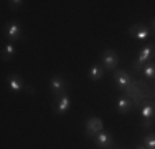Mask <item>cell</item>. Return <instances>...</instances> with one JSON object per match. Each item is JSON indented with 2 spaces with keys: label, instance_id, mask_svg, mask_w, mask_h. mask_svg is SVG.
<instances>
[{
  "label": "cell",
  "instance_id": "cell-5",
  "mask_svg": "<svg viewBox=\"0 0 155 149\" xmlns=\"http://www.w3.org/2000/svg\"><path fill=\"white\" fill-rule=\"evenodd\" d=\"M102 129H104V123H102L101 118L97 116H93V118H87L86 119V124H84V131H86V136L87 137H93L97 133H101Z\"/></svg>",
  "mask_w": 155,
  "mask_h": 149
},
{
  "label": "cell",
  "instance_id": "cell-6",
  "mask_svg": "<svg viewBox=\"0 0 155 149\" xmlns=\"http://www.w3.org/2000/svg\"><path fill=\"white\" fill-rule=\"evenodd\" d=\"M129 33H130V36L134 40H137V42H145V40H149V36H150V28L147 27V25L135 23V25H132V27L129 28Z\"/></svg>",
  "mask_w": 155,
  "mask_h": 149
},
{
  "label": "cell",
  "instance_id": "cell-12",
  "mask_svg": "<svg viewBox=\"0 0 155 149\" xmlns=\"http://www.w3.org/2000/svg\"><path fill=\"white\" fill-rule=\"evenodd\" d=\"M104 66L101 65V63H96V65H93L89 68V71H87V76H89V80L91 81H99V80H102V76H104Z\"/></svg>",
  "mask_w": 155,
  "mask_h": 149
},
{
  "label": "cell",
  "instance_id": "cell-18",
  "mask_svg": "<svg viewBox=\"0 0 155 149\" xmlns=\"http://www.w3.org/2000/svg\"><path fill=\"white\" fill-rule=\"evenodd\" d=\"M134 149H147V147H145V144H137Z\"/></svg>",
  "mask_w": 155,
  "mask_h": 149
},
{
  "label": "cell",
  "instance_id": "cell-17",
  "mask_svg": "<svg viewBox=\"0 0 155 149\" xmlns=\"http://www.w3.org/2000/svg\"><path fill=\"white\" fill-rule=\"evenodd\" d=\"M8 7H10V10H17L20 7H23V0H10Z\"/></svg>",
  "mask_w": 155,
  "mask_h": 149
},
{
  "label": "cell",
  "instance_id": "cell-15",
  "mask_svg": "<svg viewBox=\"0 0 155 149\" xmlns=\"http://www.w3.org/2000/svg\"><path fill=\"white\" fill-rule=\"evenodd\" d=\"M142 73L145 78H149V80H153L155 78V61H149L145 66L142 68Z\"/></svg>",
  "mask_w": 155,
  "mask_h": 149
},
{
  "label": "cell",
  "instance_id": "cell-13",
  "mask_svg": "<svg viewBox=\"0 0 155 149\" xmlns=\"http://www.w3.org/2000/svg\"><path fill=\"white\" fill-rule=\"evenodd\" d=\"M116 109H117V113H120V114L129 113V111L132 109V103H130V99L125 98V96H120V98L116 101Z\"/></svg>",
  "mask_w": 155,
  "mask_h": 149
},
{
  "label": "cell",
  "instance_id": "cell-9",
  "mask_svg": "<svg viewBox=\"0 0 155 149\" xmlns=\"http://www.w3.org/2000/svg\"><path fill=\"white\" fill-rule=\"evenodd\" d=\"M94 143H96V146H97V147L107 149V147L112 146V136H110V133H107V131L102 129L101 133H97L94 136Z\"/></svg>",
  "mask_w": 155,
  "mask_h": 149
},
{
  "label": "cell",
  "instance_id": "cell-16",
  "mask_svg": "<svg viewBox=\"0 0 155 149\" xmlns=\"http://www.w3.org/2000/svg\"><path fill=\"white\" fill-rule=\"evenodd\" d=\"M143 144H145L147 149H155V133L147 134L145 139H143Z\"/></svg>",
  "mask_w": 155,
  "mask_h": 149
},
{
  "label": "cell",
  "instance_id": "cell-10",
  "mask_svg": "<svg viewBox=\"0 0 155 149\" xmlns=\"http://www.w3.org/2000/svg\"><path fill=\"white\" fill-rule=\"evenodd\" d=\"M114 85H116L117 89H125L129 88V85H130V76H129L127 71H124V70H119L116 74H114Z\"/></svg>",
  "mask_w": 155,
  "mask_h": 149
},
{
  "label": "cell",
  "instance_id": "cell-4",
  "mask_svg": "<svg viewBox=\"0 0 155 149\" xmlns=\"http://www.w3.org/2000/svg\"><path fill=\"white\" fill-rule=\"evenodd\" d=\"M48 86H50V91L53 96H63L66 93V89H68V83H66V80L60 74H54V76L50 78V83H48Z\"/></svg>",
  "mask_w": 155,
  "mask_h": 149
},
{
  "label": "cell",
  "instance_id": "cell-7",
  "mask_svg": "<svg viewBox=\"0 0 155 149\" xmlns=\"http://www.w3.org/2000/svg\"><path fill=\"white\" fill-rule=\"evenodd\" d=\"M7 86H8L10 93L17 95V93L21 91V89H25V81H23V78H21L20 74L10 73L8 76H7Z\"/></svg>",
  "mask_w": 155,
  "mask_h": 149
},
{
  "label": "cell",
  "instance_id": "cell-2",
  "mask_svg": "<svg viewBox=\"0 0 155 149\" xmlns=\"http://www.w3.org/2000/svg\"><path fill=\"white\" fill-rule=\"evenodd\" d=\"M3 35L7 36V40H8V43H15L18 40L23 36V30H21V25L18 23L15 20H10L8 23L5 25V28H3Z\"/></svg>",
  "mask_w": 155,
  "mask_h": 149
},
{
  "label": "cell",
  "instance_id": "cell-11",
  "mask_svg": "<svg viewBox=\"0 0 155 149\" xmlns=\"http://www.w3.org/2000/svg\"><path fill=\"white\" fill-rule=\"evenodd\" d=\"M69 106H71V99H69L68 93H64L63 96L58 98L56 106H54V113H56V114H64L66 111L69 109Z\"/></svg>",
  "mask_w": 155,
  "mask_h": 149
},
{
  "label": "cell",
  "instance_id": "cell-14",
  "mask_svg": "<svg viewBox=\"0 0 155 149\" xmlns=\"http://www.w3.org/2000/svg\"><path fill=\"white\" fill-rule=\"evenodd\" d=\"M17 53V48L15 43H7L5 47L2 48V61H10Z\"/></svg>",
  "mask_w": 155,
  "mask_h": 149
},
{
  "label": "cell",
  "instance_id": "cell-8",
  "mask_svg": "<svg viewBox=\"0 0 155 149\" xmlns=\"http://www.w3.org/2000/svg\"><path fill=\"white\" fill-rule=\"evenodd\" d=\"M155 114V104L153 103H145L142 104V108H140V119H142V128L147 129L150 126V121H152Z\"/></svg>",
  "mask_w": 155,
  "mask_h": 149
},
{
  "label": "cell",
  "instance_id": "cell-1",
  "mask_svg": "<svg viewBox=\"0 0 155 149\" xmlns=\"http://www.w3.org/2000/svg\"><path fill=\"white\" fill-rule=\"evenodd\" d=\"M155 57V45L153 43H147V45H143L142 48H140V51H139V57L137 60L134 61V70L135 71H140V70L143 68V66L147 65L149 61H152V58Z\"/></svg>",
  "mask_w": 155,
  "mask_h": 149
},
{
  "label": "cell",
  "instance_id": "cell-3",
  "mask_svg": "<svg viewBox=\"0 0 155 149\" xmlns=\"http://www.w3.org/2000/svg\"><path fill=\"white\" fill-rule=\"evenodd\" d=\"M101 65L104 66L106 71H114L117 68V65H119V55L114 50H110V48L104 50L101 55Z\"/></svg>",
  "mask_w": 155,
  "mask_h": 149
},
{
  "label": "cell",
  "instance_id": "cell-19",
  "mask_svg": "<svg viewBox=\"0 0 155 149\" xmlns=\"http://www.w3.org/2000/svg\"><path fill=\"white\" fill-rule=\"evenodd\" d=\"M152 28L155 30V18H153V20H152Z\"/></svg>",
  "mask_w": 155,
  "mask_h": 149
}]
</instances>
